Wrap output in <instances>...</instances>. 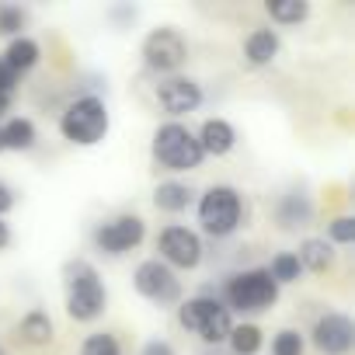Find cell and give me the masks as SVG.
<instances>
[{
  "mask_svg": "<svg viewBox=\"0 0 355 355\" xmlns=\"http://www.w3.org/2000/svg\"><path fill=\"white\" fill-rule=\"evenodd\" d=\"M0 355H4V348H0Z\"/></svg>",
  "mask_w": 355,
  "mask_h": 355,
  "instance_id": "cell-33",
  "label": "cell"
},
{
  "mask_svg": "<svg viewBox=\"0 0 355 355\" xmlns=\"http://www.w3.org/2000/svg\"><path fill=\"white\" fill-rule=\"evenodd\" d=\"M153 160L164 167V171H196L202 164V150H199V139L189 125L182 122H164L157 132H153Z\"/></svg>",
  "mask_w": 355,
  "mask_h": 355,
  "instance_id": "cell-2",
  "label": "cell"
},
{
  "mask_svg": "<svg viewBox=\"0 0 355 355\" xmlns=\"http://www.w3.org/2000/svg\"><path fill=\"white\" fill-rule=\"evenodd\" d=\"M63 286H67V313L80 324H91L105 313L108 306V289L98 275V268L84 258L67 261L63 268Z\"/></svg>",
  "mask_w": 355,
  "mask_h": 355,
  "instance_id": "cell-1",
  "label": "cell"
},
{
  "mask_svg": "<svg viewBox=\"0 0 355 355\" xmlns=\"http://www.w3.org/2000/svg\"><path fill=\"white\" fill-rule=\"evenodd\" d=\"M21 25H25L21 8H0V35H18Z\"/></svg>",
  "mask_w": 355,
  "mask_h": 355,
  "instance_id": "cell-27",
  "label": "cell"
},
{
  "mask_svg": "<svg viewBox=\"0 0 355 355\" xmlns=\"http://www.w3.org/2000/svg\"><path fill=\"white\" fill-rule=\"evenodd\" d=\"M53 334H56V327H53L49 313H42V310H28L18 320V341H25L32 348H46L53 341Z\"/></svg>",
  "mask_w": 355,
  "mask_h": 355,
  "instance_id": "cell-15",
  "label": "cell"
},
{
  "mask_svg": "<svg viewBox=\"0 0 355 355\" xmlns=\"http://www.w3.org/2000/svg\"><path fill=\"white\" fill-rule=\"evenodd\" d=\"M241 216H244V206H241L237 189L230 185H213L199 199V227L209 237H230L241 227Z\"/></svg>",
  "mask_w": 355,
  "mask_h": 355,
  "instance_id": "cell-6",
  "label": "cell"
},
{
  "mask_svg": "<svg viewBox=\"0 0 355 355\" xmlns=\"http://www.w3.org/2000/svg\"><path fill=\"white\" fill-rule=\"evenodd\" d=\"M132 286L143 300L157 303V306H171L182 300V279H178V272H171L160 258H146L136 265L132 272Z\"/></svg>",
  "mask_w": 355,
  "mask_h": 355,
  "instance_id": "cell-7",
  "label": "cell"
},
{
  "mask_svg": "<svg viewBox=\"0 0 355 355\" xmlns=\"http://www.w3.org/2000/svg\"><path fill=\"white\" fill-rule=\"evenodd\" d=\"M0 153H4V139H0Z\"/></svg>",
  "mask_w": 355,
  "mask_h": 355,
  "instance_id": "cell-32",
  "label": "cell"
},
{
  "mask_svg": "<svg viewBox=\"0 0 355 355\" xmlns=\"http://www.w3.org/2000/svg\"><path fill=\"white\" fill-rule=\"evenodd\" d=\"M143 237H146V223L139 216H129V213L115 216V220H108V223H101L94 230V244L105 254H125V251L139 248Z\"/></svg>",
  "mask_w": 355,
  "mask_h": 355,
  "instance_id": "cell-10",
  "label": "cell"
},
{
  "mask_svg": "<svg viewBox=\"0 0 355 355\" xmlns=\"http://www.w3.org/2000/svg\"><path fill=\"white\" fill-rule=\"evenodd\" d=\"M279 300V286L268 275V268H248L237 272L227 282V310H241V313H261L268 306H275Z\"/></svg>",
  "mask_w": 355,
  "mask_h": 355,
  "instance_id": "cell-5",
  "label": "cell"
},
{
  "mask_svg": "<svg viewBox=\"0 0 355 355\" xmlns=\"http://www.w3.org/2000/svg\"><path fill=\"white\" fill-rule=\"evenodd\" d=\"M265 11H268V18L279 21V25H300V21H306L310 4H306V0H268Z\"/></svg>",
  "mask_w": 355,
  "mask_h": 355,
  "instance_id": "cell-21",
  "label": "cell"
},
{
  "mask_svg": "<svg viewBox=\"0 0 355 355\" xmlns=\"http://www.w3.org/2000/svg\"><path fill=\"white\" fill-rule=\"evenodd\" d=\"M0 139H4V150H32L39 132H35V122L18 115V119H8L0 122Z\"/></svg>",
  "mask_w": 355,
  "mask_h": 355,
  "instance_id": "cell-17",
  "label": "cell"
},
{
  "mask_svg": "<svg viewBox=\"0 0 355 355\" xmlns=\"http://www.w3.org/2000/svg\"><path fill=\"white\" fill-rule=\"evenodd\" d=\"M8 105H11V94H4V91H0V115L8 112Z\"/></svg>",
  "mask_w": 355,
  "mask_h": 355,
  "instance_id": "cell-31",
  "label": "cell"
},
{
  "mask_svg": "<svg viewBox=\"0 0 355 355\" xmlns=\"http://www.w3.org/2000/svg\"><path fill=\"white\" fill-rule=\"evenodd\" d=\"M80 355H122V345H119V338H115V334L98 331V334H87V338H84Z\"/></svg>",
  "mask_w": 355,
  "mask_h": 355,
  "instance_id": "cell-24",
  "label": "cell"
},
{
  "mask_svg": "<svg viewBox=\"0 0 355 355\" xmlns=\"http://www.w3.org/2000/svg\"><path fill=\"white\" fill-rule=\"evenodd\" d=\"M196 139H199L202 157H227L237 143V129L227 119H206L202 129L196 132Z\"/></svg>",
  "mask_w": 355,
  "mask_h": 355,
  "instance_id": "cell-13",
  "label": "cell"
},
{
  "mask_svg": "<svg viewBox=\"0 0 355 355\" xmlns=\"http://www.w3.org/2000/svg\"><path fill=\"white\" fill-rule=\"evenodd\" d=\"M139 355H174V348H171V341H146Z\"/></svg>",
  "mask_w": 355,
  "mask_h": 355,
  "instance_id": "cell-28",
  "label": "cell"
},
{
  "mask_svg": "<svg viewBox=\"0 0 355 355\" xmlns=\"http://www.w3.org/2000/svg\"><path fill=\"white\" fill-rule=\"evenodd\" d=\"M324 241H327L331 248H334V244H352V241H355V220H352V216H338V220H331Z\"/></svg>",
  "mask_w": 355,
  "mask_h": 355,
  "instance_id": "cell-26",
  "label": "cell"
},
{
  "mask_svg": "<svg viewBox=\"0 0 355 355\" xmlns=\"http://www.w3.org/2000/svg\"><path fill=\"white\" fill-rule=\"evenodd\" d=\"M0 63H4L11 73H25V70H32V67L39 63V42L18 35V39L8 46V53H4V60H0Z\"/></svg>",
  "mask_w": 355,
  "mask_h": 355,
  "instance_id": "cell-19",
  "label": "cell"
},
{
  "mask_svg": "<svg viewBox=\"0 0 355 355\" xmlns=\"http://www.w3.org/2000/svg\"><path fill=\"white\" fill-rule=\"evenodd\" d=\"M60 132L73 146H94V143H101L105 132H108V108H105V101L94 98V94H84V98L70 101L67 112L60 115Z\"/></svg>",
  "mask_w": 355,
  "mask_h": 355,
  "instance_id": "cell-3",
  "label": "cell"
},
{
  "mask_svg": "<svg viewBox=\"0 0 355 355\" xmlns=\"http://www.w3.org/2000/svg\"><path fill=\"white\" fill-rule=\"evenodd\" d=\"M313 345L324 352V355H345L355 341V324L348 313H338V310H327L324 317H317L313 324Z\"/></svg>",
  "mask_w": 355,
  "mask_h": 355,
  "instance_id": "cell-11",
  "label": "cell"
},
{
  "mask_svg": "<svg viewBox=\"0 0 355 355\" xmlns=\"http://www.w3.org/2000/svg\"><path fill=\"white\" fill-rule=\"evenodd\" d=\"M279 49H282V42H279V35H275L272 28H258V32H251L248 42H244V56H248L251 67H268V63L279 56Z\"/></svg>",
  "mask_w": 355,
  "mask_h": 355,
  "instance_id": "cell-16",
  "label": "cell"
},
{
  "mask_svg": "<svg viewBox=\"0 0 355 355\" xmlns=\"http://www.w3.org/2000/svg\"><path fill=\"white\" fill-rule=\"evenodd\" d=\"M272 355H303V334L286 327L272 338Z\"/></svg>",
  "mask_w": 355,
  "mask_h": 355,
  "instance_id": "cell-25",
  "label": "cell"
},
{
  "mask_svg": "<svg viewBox=\"0 0 355 355\" xmlns=\"http://www.w3.org/2000/svg\"><path fill=\"white\" fill-rule=\"evenodd\" d=\"M227 341H230L234 355H254L261 348V327L258 324H234Z\"/></svg>",
  "mask_w": 355,
  "mask_h": 355,
  "instance_id": "cell-22",
  "label": "cell"
},
{
  "mask_svg": "<svg viewBox=\"0 0 355 355\" xmlns=\"http://www.w3.org/2000/svg\"><path fill=\"white\" fill-rule=\"evenodd\" d=\"M296 261H300V268L324 275V272H331V265H334V248H331L324 237H306V241L300 244V251H296Z\"/></svg>",
  "mask_w": 355,
  "mask_h": 355,
  "instance_id": "cell-14",
  "label": "cell"
},
{
  "mask_svg": "<svg viewBox=\"0 0 355 355\" xmlns=\"http://www.w3.org/2000/svg\"><path fill=\"white\" fill-rule=\"evenodd\" d=\"M15 206V196H11V189L4 185V182H0V220H4V213Z\"/></svg>",
  "mask_w": 355,
  "mask_h": 355,
  "instance_id": "cell-29",
  "label": "cell"
},
{
  "mask_svg": "<svg viewBox=\"0 0 355 355\" xmlns=\"http://www.w3.org/2000/svg\"><path fill=\"white\" fill-rule=\"evenodd\" d=\"M157 105L167 112V115H189L202 105V87L192 80V77H167L157 84Z\"/></svg>",
  "mask_w": 355,
  "mask_h": 355,
  "instance_id": "cell-12",
  "label": "cell"
},
{
  "mask_svg": "<svg viewBox=\"0 0 355 355\" xmlns=\"http://www.w3.org/2000/svg\"><path fill=\"white\" fill-rule=\"evenodd\" d=\"M192 189L189 185H182V182H160L157 189H153V206L160 209V213H182V209H189L192 206Z\"/></svg>",
  "mask_w": 355,
  "mask_h": 355,
  "instance_id": "cell-18",
  "label": "cell"
},
{
  "mask_svg": "<svg viewBox=\"0 0 355 355\" xmlns=\"http://www.w3.org/2000/svg\"><path fill=\"white\" fill-rule=\"evenodd\" d=\"M178 324L185 331L199 334L202 341L216 345V341H227L234 320H230V310L216 300V296H192L178 306Z\"/></svg>",
  "mask_w": 355,
  "mask_h": 355,
  "instance_id": "cell-4",
  "label": "cell"
},
{
  "mask_svg": "<svg viewBox=\"0 0 355 355\" xmlns=\"http://www.w3.org/2000/svg\"><path fill=\"white\" fill-rule=\"evenodd\" d=\"M157 251L171 272L174 268H199V261H202V241L189 227H164L157 237Z\"/></svg>",
  "mask_w": 355,
  "mask_h": 355,
  "instance_id": "cell-9",
  "label": "cell"
},
{
  "mask_svg": "<svg viewBox=\"0 0 355 355\" xmlns=\"http://www.w3.org/2000/svg\"><path fill=\"white\" fill-rule=\"evenodd\" d=\"M300 261H296V254H289V251H282V254H275L272 258V265H268V275L275 279V286H282V282H296L300 279Z\"/></svg>",
  "mask_w": 355,
  "mask_h": 355,
  "instance_id": "cell-23",
  "label": "cell"
},
{
  "mask_svg": "<svg viewBox=\"0 0 355 355\" xmlns=\"http://www.w3.org/2000/svg\"><path fill=\"white\" fill-rule=\"evenodd\" d=\"M310 216H313V206H310V199H306V196H300V192L282 196V202H279V223H282L286 230L310 223Z\"/></svg>",
  "mask_w": 355,
  "mask_h": 355,
  "instance_id": "cell-20",
  "label": "cell"
},
{
  "mask_svg": "<svg viewBox=\"0 0 355 355\" xmlns=\"http://www.w3.org/2000/svg\"><path fill=\"white\" fill-rule=\"evenodd\" d=\"M8 244H11V230H8V223H4V220H0V251H4Z\"/></svg>",
  "mask_w": 355,
  "mask_h": 355,
  "instance_id": "cell-30",
  "label": "cell"
},
{
  "mask_svg": "<svg viewBox=\"0 0 355 355\" xmlns=\"http://www.w3.org/2000/svg\"><path fill=\"white\" fill-rule=\"evenodd\" d=\"M189 60V42L174 28H153L143 39V63L157 73H174Z\"/></svg>",
  "mask_w": 355,
  "mask_h": 355,
  "instance_id": "cell-8",
  "label": "cell"
}]
</instances>
